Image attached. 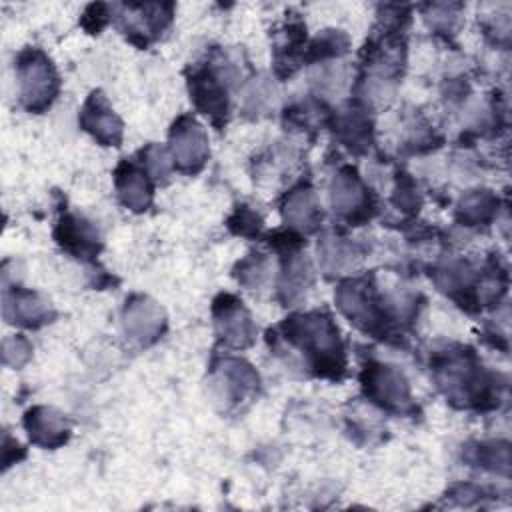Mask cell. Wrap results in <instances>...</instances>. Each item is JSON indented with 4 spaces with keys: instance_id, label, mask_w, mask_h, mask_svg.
Instances as JSON below:
<instances>
[{
    "instance_id": "obj_1",
    "label": "cell",
    "mask_w": 512,
    "mask_h": 512,
    "mask_svg": "<svg viewBox=\"0 0 512 512\" xmlns=\"http://www.w3.org/2000/svg\"><path fill=\"white\" fill-rule=\"evenodd\" d=\"M284 328L286 338L308 354L320 376H340L344 370V348L330 316L320 312L294 316Z\"/></svg>"
},
{
    "instance_id": "obj_2",
    "label": "cell",
    "mask_w": 512,
    "mask_h": 512,
    "mask_svg": "<svg viewBox=\"0 0 512 512\" xmlns=\"http://www.w3.org/2000/svg\"><path fill=\"white\" fill-rule=\"evenodd\" d=\"M18 78L22 104L30 112H42L58 94V74L38 48H26L18 56Z\"/></svg>"
},
{
    "instance_id": "obj_3",
    "label": "cell",
    "mask_w": 512,
    "mask_h": 512,
    "mask_svg": "<svg viewBox=\"0 0 512 512\" xmlns=\"http://www.w3.org/2000/svg\"><path fill=\"white\" fill-rule=\"evenodd\" d=\"M440 388L450 400L474 402L484 394L486 382L482 380L480 366L466 354H452L436 366Z\"/></svg>"
},
{
    "instance_id": "obj_4",
    "label": "cell",
    "mask_w": 512,
    "mask_h": 512,
    "mask_svg": "<svg viewBox=\"0 0 512 512\" xmlns=\"http://www.w3.org/2000/svg\"><path fill=\"white\" fill-rule=\"evenodd\" d=\"M170 150L180 170L198 172L208 158V142L202 126L190 116H180L170 130Z\"/></svg>"
},
{
    "instance_id": "obj_5",
    "label": "cell",
    "mask_w": 512,
    "mask_h": 512,
    "mask_svg": "<svg viewBox=\"0 0 512 512\" xmlns=\"http://www.w3.org/2000/svg\"><path fill=\"white\" fill-rule=\"evenodd\" d=\"M366 394L388 410L404 412L410 408V390L404 376L392 366H370L362 374Z\"/></svg>"
},
{
    "instance_id": "obj_6",
    "label": "cell",
    "mask_w": 512,
    "mask_h": 512,
    "mask_svg": "<svg viewBox=\"0 0 512 512\" xmlns=\"http://www.w3.org/2000/svg\"><path fill=\"white\" fill-rule=\"evenodd\" d=\"M214 324L220 338L232 346H248L254 338L250 314L242 302L230 294H224L214 302Z\"/></svg>"
},
{
    "instance_id": "obj_7",
    "label": "cell",
    "mask_w": 512,
    "mask_h": 512,
    "mask_svg": "<svg viewBox=\"0 0 512 512\" xmlns=\"http://www.w3.org/2000/svg\"><path fill=\"white\" fill-rule=\"evenodd\" d=\"M80 124L104 146H118L122 140V122L114 114L102 92L90 94L82 108Z\"/></svg>"
},
{
    "instance_id": "obj_8",
    "label": "cell",
    "mask_w": 512,
    "mask_h": 512,
    "mask_svg": "<svg viewBox=\"0 0 512 512\" xmlns=\"http://www.w3.org/2000/svg\"><path fill=\"white\" fill-rule=\"evenodd\" d=\"M124 328L134 340L152 342L164 330V314L152 300L134 296L124 308Z\"/></svg>"
},
{
    "instance_id": "obj_9",
    "label": "cell",
    "mask_w": 512,
    "mask_h": 512,
    "mask_svg": "<svg viewBox=\"0 0 512 512\" xmlns=\"http://www.w3.org/2000/svg\"><path fill=\"white\" fill-rule=\"evenodd\" d=\"M24 426L28 430V436L34 444L44 448H56L62 442H66L70 424L68 420L46 406H34L24 416Z\"/></svg>"
},
{
    "instance_id": "obj_10",
    "label": "cell",
    "mask_w": 512,
    "mask_h": 512,
    "mask_svg": "<svg viewBox=\"0 0 512 512\" xmlns=\"http://www.w3.org/2000/svg\"><path fill=\"white\" fill-rule=\"evenodd\" d=\"M190 94H192L194 104L204 114H210L214 122H220V118L226 116L228 92H226V86L220 82V78L214 72H210V70L196 72L190 78Z\"/></svg>"
},
{
    "instance_id": "obj_11",
    "label": "cell",
    "mask_w": 512,
    "mask_h": 512,
    "mask_svg": "<svg viewBox=\"0 0 512 512\" xmlns=\"http://www.w3.org/2000/svg\"><path fill=\"white\" fill-rule=\"evenodd\" d=\"M54 236L64 250L72 252L78 258L94 256L100 248V238H98V232L92 228V224L72 214L62 216Z\"/></svg>"
},
{
    "instance_id": "obj_12",
    "label": "cell",
    "mask_w": 512,
    "mask_h": 512,
    "mask_svg": "<svg viewBox=\"0 0 512 512\" xmlns=\"http://www.w3.org/2000/svg\"><path fill=\"white\" fill-rule=\"evenodd\" d=\"M4 316L20 326H40L48 322V304L30 290L14 288L4 296Z\"/></svg>"
},
{
    "instance_id": "obj_13",
    "label": "cell",
    "mask_w": 512,
    "mask_h": 512,
    "mask_svg": "<svg viewBox=\"0 0 512 512\" xmlns=\"http://www.w3.org/2000/svg\"><path fill=\"white\" fill-rule=\"evenodd\" d=\"M116 190L124 206H128L134 212L146 210L152 198V184L144 170H140L134 164L124 162L116 170Z\"/></svg>"
},
{
    "instance_id": "obj_14",
    "label": "cell",
    "mask_w": 512,
    "mask_h": 512,
    "mask_svg": "<svg viewBox=\"0 0 512 512\" xmlns=\"http://www.w3.org/2000/svg\"><path fill=\"white\" fill-rule=\"evenodd\" d=\"M284 218L294 228H302L306 232L316 230L322 214L316 204L314 192L308 186H300L290 192L284 202Z\"/></svg>"
},
{
    "instance_id": "obj_15",
    "label": "cell",
    "mask_w": 512,
    "mask_h": 512,
    "mask_svg": "<svg viewBox=\"0 0 512 512\" xmlns=\"http://www.w3.org/2000/svg\"><path fill=\"white\" fill-rule=\"evenodd\" d=\"M220 382L230 402L242 400L258 386V374L242 360H226L220 368Z\"/></svg>"
},
{
    "instance_id": "obj_16",
    "label": "cell",
    "mask_w": 512,
    "mask_h": 512,
    "mask_svg": "<svg viewBox=\"0 0 512 512\" xmlns=\"http://www.w3.org/2000/svg\"><path fill=\"white\" fill-rule=\"evenodd\" d=\"M366 202L364 188L356 176L354 170L346 168L336 174L332 182V204L334 210L340 214H352L360 210V206Z\"/></svg>"
},
{
    "instance_id": "obj_17",
    "label": "cell",
    "mask_w": 512,
    "mask_h": 512,
    "mask_svg": "<svg viewBox=\"0 0 512 512\" xmlns=\"http://www.w3.org/2000/svg\"><path fill=\"white\" fill-rule=\"evenodd\" d=\"M494 208H496L494 196L484 190H476L462 198V202L458 206V218L468 224L486 222L492 216Z\"/></svg>"
},
{
    "instance_id": "obj_18",
    "label": "cell",
    "mask_w": 512,
    "mask_h": 512,
    "mask_svg": "<svg viewBox=\"0 0 512 512\" xmlns=\"http://www.w3.org/2000/svg\"><path fill=\"white\" fill-rule=\"evenodd\" d=\"M368 118L360 112V110H346L340 116V136L342 140L350 146V148H358V146H366L368 142Z\"/></svg>"
},
{
    "instance_id": "obj_19",
    "label": "cell",
    "mask_w": 512,
    "mask_h": 512,
    "mask_svg": "<svg viewBox=\"0 0 512 512\" xmlns=\"http://www.w3.org/2000/svg\"><path fill=\"white\" fill-rule=\"evenodd\" d=\"M310 280V268L304 260L300 258H292L288 262V268L284 272V280L280 284V290L286 294V302L294 300L296 296L302 294V290H306Z\"/></svg>"
},
{
    "instance_id": "obj_20",
    "label": "cell",
    "mask_w": 512,
    "mask_h": 512,
    "mask_svg": "<svg viewBox=\"0 0 512 512\" xmlns=\"http://www.w3.org/2000/svg\"><path fill=\"white\" fill-rule=\"evenodd\" d=\"M350 256H352V248L346 246L340 238H324L320 248V258L326 270H340L344 262L352 260Z\"/></svg>"
},
{
    "instance_id": "obj_21",
    "label": "cell",
    "mask_w": 512,
    "mask_h": 512,
    "mask_svg": "<svg viewBox=\"0 0 512 512\" xmlns=\"http://www.w3.org/2000/svg\"><path fill=\"white\" fill-rule=\"evenodd\" d=\"M30 352H32V346L26 338L22 336H12V338H6L4 344H2V356H4V362L10 364V366H22L28 358H30Z\"/></svg>"
},
{
    "instance_id": "obj_22",
    "label": "cell",
    "mask_w": 512,
    "mask_h": 512,
    "mask_svg": "<svg viewBox=\"0 0 512 512\" xmlns=\"http://www.w3.org/2000/svg\"><path fill=\"white\" fill-rule=\"evenodd\" d=\"M238 280L246 286H260L262 284V278L266 274V262L260 254H252V258L244 260L240 266H238Z\"/></svg>"
},
{
    "instance_id": "obj_23",
    "label": "cell",
    "mask_w": 512,
    "mask_h": 512,
    "mask_svg": "<svg viewBox=\"0 0 512 512\" xmlns=\"http://www.w3.org/2000/svg\"><path fill=\"white\" fill-rule=\"evenodd\" d=\"M260 226H262L260 218H258L254 212L246 210V208H240V210L230 218V228H232L236 234H242V236H254V234H258Z\"/></svg>"
}]
</instances>
